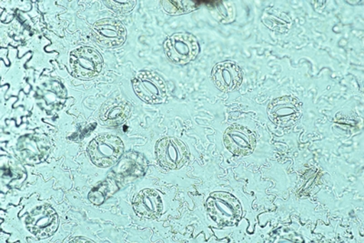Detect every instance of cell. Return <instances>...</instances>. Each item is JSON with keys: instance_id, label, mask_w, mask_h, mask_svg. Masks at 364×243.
Wrapping results in <instances>:
<instances>
[{"instance_id": "cell-4", "label": "cell", "mask_w": 364, "mask_h": 243, "mask_svg": "<svg viewBox=\"0 0 364 243\" xmlns=\"http://www.w3.org/2000/svg\"><path fill=\"white\" fill-rule=\"evenodd\" d=\"M164 53L168 60L177 66H186L193 63L200 53V42L188 32H177L166 38Z\"/></svg>"}, {"instance_id": "cell-5", "label": "cell", "mask_w": 364, "mask_h": 243, "mask_svg": "<svg viewBox=\"0 0 364 243\" xmlns=\"http://www.w3.org/2000/svg\"><path fill=\"white\" fill-rule=\"evenodd\" d=\"M155 151L159 166L168 171L180 170L191 157L188 146L175 137L159 139Z\"/></svg>"}, {"instance_id": "cell-1", "label": "cell", "mask_w": 364, "mask_h": 243, "mask_svg": "<svg viewBox=\"0 0 364 243\" xmlns=\"http://www.w3.org/2000/svg\"><path fill=\"white\" fill-rule=\"evenodd\" d=\"M206 209L210 219L220 228L236 226L242 218L240 200L226 191L211 193L206 200Z\"/></svg>"}, {"instance_id": "cell-11", "label": "cell", "mask_w": 364, "mask_h": 243, "mask_svg": "<svg viewBox=\"0 0 364 243\" xmlns=\"http://www.w3.org/2000/svg\"><path fill=\"white\" fill-rule=\"evenodd\" d=\"M210 80L220 92H232L242 86L243 71L242 68L232 60L222 61L213 68Z\"/></svg>"}, {"instance_id": "cell-3", "label": "cell", "mask_w": 364, "mask_h": 243, "mask_svg": "<svg viewBox=\"0 0 364 243\" xmlns=\"http://www.w3.org/2000/svg\"><path fill=\"white\" fill-rule=\"evenodd\" d=\"M125 146L118 136L100 134L90 141L87 154L91 162L99 168L114 166L124 154Z\"/></svg>"}, {"instance_id": "cell-2", "label": "cell", "mask_w": 364, "mask_h": 243, "mask_svg": "<svg viewBox=\"0 0 364 243\" xmlns=\"http://www.w3.org/2000/svg\"><path fill=\"white\" fill-rule=\"evenodd\" d=\"M132 84L136 96L147 104L159 105L168 102L167 84L155 71H139Z\"/></svg>"}, {"instance_id": "cell-8", "label": "cell", "mask_w": 364, "mask_h": 243, "mask_svg": "<svg viewBox=\"0 0 364 243\" xmlns=\"http://www.w3.org/2000/svg\"><path fill=\"white\" fill-rule=\"evenodd\" d=\"M223 144L233 156H249L257 147L256 134L245 126L234 124L224 132Z\"/></svg>"}, {"instance_id": "cell-15", "label": "cell", "mask_w": 364, "mask_h": 243, "mask_svg": "<svg viewBox=\"0 0 364 243\" xmlns=\"http://www.w3.org/2000/svg\"><path fill=\"white\" fill-rule=\"evenodd\" d=\"M104 4L112 11L122 15L133 11L136 1L135 0H117V1L109 0V1H104Z\"/></svg>"}, {"instance_id": "cell-13", "label": "cell", "mask_w": 364, "mask_h": 243, "mask_svg": "<svg viewBox=\"0 0 364 243\" xmlns=\"http://www.w3.org/2000/svg\"><path fill=\"white\" fill-rule=\"evenodd\" d=\"M132 107L126 99L115 97L107 100L100 112V121L107 127L117 128L126 122L132 114Z\"/></svg>"}, {"instance_id": "cell-7", "label": "cell", "mask_w": 364, "mask_h": 243, "mask_svg": "<svg viewBox=\"0 0 364 243\" xmlns=\"http://www.w3.org/2000/svg\"><path fill=\"white\" fill-rule=\"evenodd\" d=\"M71 74L80 80H90L100 75L103 68V58L100 53L90 47H81L70 53Z\"/></svg>"}, {"instance_id": "cell-6", "label": "cell", "mask_w": 364, "mask_h": 243, "mask_svg": "<svg viewBox=\"0 0 364 243\" xmlns=\"http://www.w3.org/2000/svg\"><path fill=\"white\" fill-rule=\"evenodd\" d=\"M269 119L281 128H291L302 117V103L294 96L285 95L273 99L267 108Z\"/></svg>"}, {"instance_id": "cell-10", "label": "cell", "mask_w": 364, "mask_h": 243, "mask_svg": "<svg viewBox=\"0 0 364 243\" xmlns=\"http://www.w3.org/2000/svg\"><path fill=\"white\" fill-rule=\"evenodd\" d=\"M92 36L97 44L109 48L122 47L127 40V29L114 18H102L92 26Z\"/></svg>"}, {"instance_id": "cell-12", "label": "cell", "mask_w": 364, "mask_h": 243, "mask_svg": "<svg viewBox=\"0 0 364 243\" xmlns=\"http://www.w3.org/2000/svg\"><path fill=\"white\" fill-rule=\"evenodd\" d=\"M133 210L141 219L155 220L164 212V202L157 190L144 189L135 196L132 202Z\"/></svg>"}, {"instance_id": "cell-14", "label": "cell", "mask_w": 364, "mask_h": 243, "mask_svg": "<svg viewBox=\"0 0 364 243\" xmlns=\"http://www.w3.org/2000/svg\"><path fill=\"white\" fill-rule=\"evenodd\" d=\"M161 8L166 14L181 16L197 11L200 4L191 0H164L161 1Z\"/></svg>"}, {"instance_id": "cell-9", "label": "cell", "mask_w": 364, "mask_h": 243, "mask_svg": "<svg viewBox=\"0 0 364 243\" xmlns=\"http://www.w3.org/2000/svg\"><path fill=\"white\" fill-rule=\"evenodd\" d=\"M26 226L31 234L40 239L51 237L60 226L56 210L45 205L38 207L26 220Z\"/></svg>"}]
</instances>
